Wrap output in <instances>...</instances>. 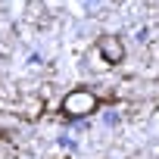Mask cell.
Segmentation results:
<instances>
[{"label": "cell", "mask_w": 159, "mask_h": 159, "mask_svg": "<svg viewBox=\"0 0 159 159\" xmlns=\"http://www.w3.org/2000/svg\"><path fill=\"white\" fill-rule=\"evenodd\" d=\"M97 106H100L97 94L94 91H84V88H75V91H69L62 97V112L69 119H84V116L97 112Z\"/></svg>", "instance_id": "6da1fadb"}, {"label": "cell", "mask_w": 159, "mask_h": 159, "mask_svg": "<svg viewBox=\"0 0 159 159\" xmlns=\"http://www.w3.org/2000/svg\"><path fill=\"white\" fill-rule=\"evenodd\" d=\"M97 53L103 56V62L119 66V62L125 59V44H122L119 38H112V34H103V38L97 41Z\"/></svg>", "instance_id": "7a4b0ae2"}]
</instances>
